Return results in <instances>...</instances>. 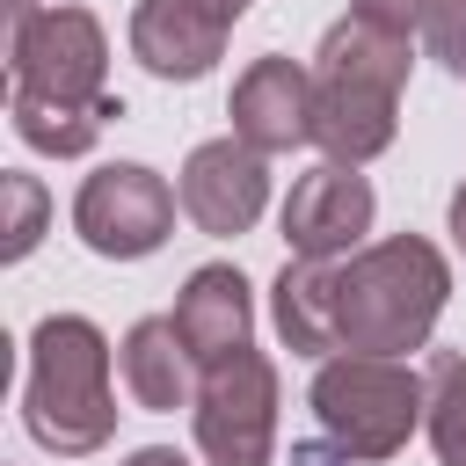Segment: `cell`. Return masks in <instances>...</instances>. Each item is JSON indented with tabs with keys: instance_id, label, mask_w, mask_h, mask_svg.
Here are the masks:
<instances>
[{
	"instance_id": "obj_1",
	"label": "cell",
	"mask_w": 466,
	"mask_h": 466,
	"mask_svg": "<svg viewBox=\"0 0 466 466\" xmlns=\"http://www.w3.org/2000/svg\"><path fill=\"white\" fill-rule=\"evenodd\" d=\"M415 66V36L371 15H342L313 51V146L342 167H364L400 131V87Z\"/></svg>"
},
{
	"instance_id": "obj_2",
	"label": "cell",
	"mask_w": 466,
	"mask_h": 466,
	"mask_svg": "<svg viewBox=\"0 0 466 466\" xmlns=\"http://www.w3.org/2000/svg\"><path fill=\"white\" fill-rule=\"evenodd\" d=\"M444 299H451V262L422 233H386V240H364L357 255L335 262L342 350L415 357V350H430Z\"/></svg>"
},
{
	"instance_id": "obj_3",
	"label": "cell",
	"mask_w": 466,
	"mask_h": 466,
	"mask_svg": "<svg viewBox=\"0 0 466 466\" xmlns=\"http://www.w3.org/2000/svg\"><path fill=\"white\" fill-rule=\"evenodd\" d=\"M109 335L87 313H44L29 328V379H22V430L58 451L87 459L116 437V386H109Z\"/></svg>"
},
{
	"instance_id": "obj_4",
	"label": "cell",
	"mask_w": 466,
	"mask_h": 466,
	"mask_svg": "<svg viewBox=\"0 0 466 466\" xmlns=\"http://www.w3.org/2000/svg\"><path fill=\"white\" fill-rule=\"evenodd\" d=\"M313 422L320 437H335L350 459H393L408 451V437L422 430V371L408 357H364V350H335L313 364Z\"/></svg>"
},
{
	"instance_id": "obj_5",
	"label": "cell",
	"mask_w": 466,
	"mask_h": 466,
	"mask_svg": "<svg viewBox=\"0 0 466 466\" xmlns=\"http://www.w3.org/2000/svg\"><path fill=\"white\" fill-rule=\"evenodd\" d=\"M189 437L204 466H269L277 459V364L248 342L218 364H204L189 400Z\"/></svg>"
},
{
	"instance_id": "obj_6",
	"label": "cell",
	"mask_w": 466,
	"mask_h": 466,
	"mask_svg": "<svg viewBox=\"0 0 466 466\" xmlns=\"http://www.w3.org/2000/svg\"><path fill=\"white\" fill-rule=\"evenodd\" d=\"M7 73L29 95H58V102H87V109L116 102L109 95V36L73 0L7 15Z\"/></svg>"
},
{
	"instance_id": "obj_7",
	"label": "cell",
	"mask_w": 466,
	"mask_h": 466,
	"mask_svg": "<svg viewBox=\"0 0 466 466\" xmlns=\"http://www.w3.org/2000/svg\"><path fill=\"white\" fill-rule=\"evenodd\" d=\"M175 211H182L175 182L153 175L146 160H109V167H95L73 189V233L102 262H146V255H160L167 233H175Z\"/></svg>"
},
{
	"instance_id": "obj_8",
	"label": "cell",
	"mask_w": 466,
	"mask_h": 466,
	"mask_svg": "<svg viewBox=\"0 0 466 466\" xmlns=\"http://www.w3.org/2000/svg\"><path fill=\"white\" fill-rule=\"evenodd\" d=\"M175 197H182V218L211 240H240L255 233V218L269 211V153H255L248 138H204L189 146L182 175H175Z\"/></svg>"
},
{
	"instance_id": "obj_9",
	"label": "cell",
	"mask_w": 466,
	"mask_h": 466,
	"mask_svg": "<svg viewBox=\"0 0 466 466\" xmlns=\"http://www.w3.org/2000/svg\"><path fill=\"white\" fill-rule=\"evenodd\" d=\"M371 218H379V197H371V182H364L357 167H342V160L306 167V175L291 182L284 211H277L284 248L306 255V262H342V255H357L364 233H371Z\"/></svg>"
},
{
	"instance_id": "obj_10",
	"label": "cell",
	"mask_w": 466,
	"mask_h": 466,
	"mask_svg": "<svg viewBox=\"0 0 466 466\" xmlns=\"http://www.w3.org/2000/svg\"><path fill=\"white\" fill-rule=\"evenodd\" d=\"M233 138H248L255 153H291V146H313V66L299 58H255L240 80H233Z\"/></svg>"
},
{
	"instance_id": "obj_11",
	"label": "cell",
	"mask_w": 466,
	"mask_h": 466,
	"mask_svg": "<svg viewBox=\"0 0 466 466\" xmlns=\"http://www.w3.org/2000/svg\"><path fill=\"white\" fill-rule=\"evenodd\" d=\"M124 36H131V58L153 80H204L226 58L233 22L218 7H204V0H138Z\"/></svg>"
},
{
	"instance_id": "obj_12",
	"label": "cell",
	"mask_w": 466,
	"mask_h": 466,
	"mask_svg": "<svg viewBox=\"0 0 466 466\" xmlns=\"http://www.w3.org/2000/svg\"><path fill=\"white\" fill-rule=\"evenodd\" d=\"M116 379H124L131 408H146V415H175V408L197 400L204 364H197V350L182 342L175 313H146V320H131L124 342H116Z\"/></svg>"
},
{
	"instance_id": "obj_13",
	"label": "cell",
	"mask_w": 466,
	"mask_h": 466,
	"mask_svg": "<svg viewBox=\"0 0 466 466\" xmlns=\"http://www.w3.org/2000/svg\"><path fill=\"white\" fill-rule=\"evenodd\" d=\"M175 328H182V342L197 350V364H218V357L248 350V342H255V291H248V277H240L233 262L189 269L182 291H175Z\"/></svg>"
},
{
	"instance_id": "obj_14",
	"label": "cell",
	"mask_w": 466,
	"mask_h": 466,
	"mask_svg": "<svg viewBox=\"0 0 466 466\" xmlns=\"http://www.w3.org/2000/svg\"><path fill=\"white\" fill-rule=\"evenodd\" d=\"M269 328L291 357H335L342 350V320H335V262H306L291 255L269 284Z\"/></svg>"
},
{
	"instance_id": "obj_15",
	"label": "cell",
	"mask_w": 466,
	"mask_h": 466,
	"mask_svg": "<svg viewBox=\"0 0 466 466\" xmlns=\"http://www.w3.org/2000/svg\"><path fill=\"white\" fill-rule=\"evenodd\" d=\"M7 116H15V138H22L29 153L80 160V153L102 138V124L124 116V102H95V109H87V102H58V95H29V87H15Z\"/></svg>"
},
{
	"instance_id": "obj_16",
	"label": "cell",
	"mask_w": 466,
	"mask_h": 466,
	"mask_svg": "<svg viewBox=\"0 0 466 466\" xmlns=\"http://www.w3.org/2000/svg\"><path fill=\"white\" fill-rule=\"evenodd\" d=\"M422 386H430L422 430H430L437 466H466V357H459V350H437L430 371H422Z\"/></svg>"
},
{
	"instance_id": "obj_17",
	"label": "cell",
	"mask_w": 466,
	"mask_h": 466,
	"mask_svg": "<svg viewBox=\"0 0 466 466\" xmlns=\"http://www.w3.org/2000/svg\"><path fill=\"white\" fill-rule=\"evenodd\" d=\"M0 197H7V240H0V262H22L36 240H44V226H51V197H44V182L36 175H22V167H7L0 175Z\"/></svg>"
},
{
	"instance_id": "obj_18",
	"label": "cell",
	"mask_w": 466,
	"mask_h": 466,
	"mask_svg": "<svg viewBox=\"0 0 466 466\" xmlns=\"http://www.w3.org/2000/svg\"><path fill=\"white\" fill-rule=\"evenodd\" d=\"M422 44L444 73H466V0H430L422 15Z\"/></svg>"
},
{
	"instance_id": "obj_19",
	"label": "cell",
	"mask_w": 466,
	"mask_h": 466,
	"mask_svg": "<svg viewBox=\"0 0 466 466\" xmlns=\"http://www.w3.org/2000/svg\"><path fill=\"white\" fill-rule=\"evenodd\" d=\"M350 15H371V22H386V29H422V15H430V0H350Z\"/></svg>"
},
{
	"instance_id": "obj_20",
	"label": "cell",
	"mask_w": 466,
	"mask_h": 466,
	"mask_svg": "<svg viewBox=\"0 0 466 466\" xmlns=\"http://www.w3.org/2000/svg\"><path fill=\"white\" fill-rule=\"evenodd\" d=\"M291 466H350V451L335 437H320V444H291Z\"/></svg>"
},
{
	"instance_id": "obj_21",
	"label": "cell",
	"mask_w": 466,
	"mask_h": 466,
	"mask_svg": "<svg viewBox=\"0 0 466 466\" xmlns=\"http://www.w3.org/2000/svg\"><path fill=\"white\" fill-rule=\"evenodd\" d=\"M116 466H189V459H182L175 444H138V451H124Z\"/></svg>"
},
{
	"instance_id": "obj_22",
	"label": "cell",
	"mask_w": 466,
	"mask_h": 466,
	"mask_svg": "<svg viewBox=\"0 0 466 466\" xmlns=\"http://www.w3.org/2000/svg\"><path fill=\"white\" fill-rule=\"evenodd\" d=\"M444 226H451V248L466 255V182L451 189V204H444Z\"/></svg>"
},
{
	"instance_id": "obj_23",
	"label": "cell",
	"mask_w": 466,
	"mask_h": 466,
	"mask_svg": "<svg viewBox=\"0 0 466 466\" xmlns=\"http://www.w3.org/2000/svg\"><path fill=\"white\" fill-rule=\"evenodd\" d=\"M204 7H218L226 22H240V15H248V0H204Z\"/></svg>"
}]
</instances>
